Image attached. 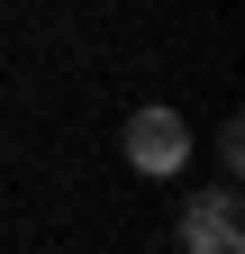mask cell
Here are the masks:
<instances>
[{
	"label": "cell",
	"mask_w": 245,
	"mask_h": 254,
	"mask_svg": "<svg viewBox=\"0 0 245 254\" xmlns=\"http://www.w3.org/2000/svg\"><path fill=\"white\" fill-rule=\"evenodd\" d=\"M118 154H127L145 182H173L191 164V118L164 109V100H145V109H127V127H118Z\"/></svg>",
	"instance_id": "obj_1"
},
{
	"label": "cell",
	"mask_w": 245,
	"mask_h": 254,
	"mask_svg": "<svg viewBox=\"0 0 245 254\" xmlns=\"http://www.w3.org/2000/svg\"><path fill=\"white\" fill-rule=\"evenodd\" d=\"M173 245L182 254H245V209H236V182H209L182 200L173 218Z\"/></svg>",
	"instance_id": "obj_2"
},
{
	"label": "cell",
	"mask_w": 245,
	"mask_h": 254,
	"mask_svg": "<svg viewBox=\"0 0 245 254\" xmlns=\"http://www.w3.org/2000/svg\"><path fill=\"white\" fill-rule=\"evenodd\" d=\"M236 173H245V127L218 118V182H236Z\"/></svg>",
	"instance_id": "obj_3"
}]
</instances>
